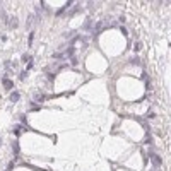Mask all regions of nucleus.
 Segmentation results:
<instances>
[{
	"instance_id": "nucleus-8",
	"label": "nucleus",
	"mask_w": 171,
	"mask_h": 171,
	"mask_svg": "<svg viewBox=\"0 0 171 171\" xmlns=\"http://www.w3.org/2000/svg\"><path fill=\"white\" fill-rule=\"evenodd\" d=\"M140 79H142L144 82H145V84H147V87H149V77H147V72H145V70H144L142 74H140Z\"/></svg>"
},
{
	"instance_id": "nucleus-17",
	"label": "nucleus",
	"mask_w": 171,
	"mask_h": 171,
	"mask_svg": "<svg viewBox=\"0 0 171 171\" xmlns=\"http://www.w3.org/2000/svg\"><path fill=\"white\" fill-rule=\"evenodd\" d=\"M132 63H133V65H137V63H139V57H133V58H132Z\"/></svg>"
},
{
	"instance_id": "nucleus-19",
	"label": "nucleus",
	"mask_w": 171,
	"mask_h": 171,
	"mask_svg": "<svg viewBox=\"0 0 171 171\" xmlns=\"http://www.w3.org/2000/svg\"><path fill=\"white\" fill-rule=\"evenodd\" d=\"M31 68H33V62H29V63H28V67H26V72H28V70H31Z\"/></svg>"
},
{
	"instance_id": "nucleus-9",
	"label": "nucleus",
	"mask_w": 171,
	"mask_h": 171,
	"mask_svg": "<svg viewBox=\"0 0 171 171\" xmlns=\"http://www.w3.org/2000/svg\"><path fill=\"white\" fill-rule=\"evenodd\" d=\"M33 41H34V33L31 31V33H29V38H28V46L33 45Z\"/></svg>"
},
{
	"instance_id": "nucleus-10",
	"label": "nucleus",
	"mask_w": 171,
	"mask_h": 171,
	"mask_svg": "<svg viewBox=\"0 0 171 171\" xmlns=\"http://www.w3.org/2000/svg\"><path fill=\"white\" fill-rule=\"evenodd\" d=\"M41 106L40 104H36V103H31V111H40Z\"/></svg>"
},
{
	"instance_id": "nucleus-4",
	"label": "nucleus",
	"mask_w": 171,
	"mask_h": 171,
	"mask_svg": "<svg viewBox=\"0 0 171 171\" xmlns=\"http://www.w3.org/2000/svg\"><path fill=\"white\" fill-rule=\"evenodd\" d=\"M9 99H10L12 103H17L19 99H21V94H19L17 91H12V92H10V96H9Z\"/></svg>"
},
{
	"instance_id": "nucleus-5",
	"label": "nucleus",
	"mask_w": 171,
	"mask_h": 171,
	"mask_svg": "<svg viewBox=\"0 0 171 171\" xmlns=\"http://www.w3.org/2000/svg\"><path fill=\"white\" fill-rule=\"evenodd\" d=\"M33 21H36V19H34V14H29V16H28V21H26V28H28V29H31Z\"/></svg>"
},
{
	"instance_id": "nucleus-7",
	"label": "nucleus",
	"mask_w": 171,
	"mask_h": 171,
	"mask_svg": "<svg viewBox=\"0 0 171 171\" xmlns=\"http://www.w3.org/2000/svg\"><path fill=\"white\" fill-rule=\"evenodd\" d=\"M7 24H10V28H12V29H16V28H17V19H16V17H9Z\"/></svg>"
},
{
	"instance_id": "nucleus-13",
	"label": "nucleus",
	"mask_w": 171,
	"mask_h": 171,
	"mask_svg": "<svg viewBox=\"0 0 171 171\" xmlns=\"http://www.w3.org/2000/svg\"><path fill=\"white\" fill-rule=\"evenodd\" d=\"M36 101H38V103H43V101H45V96H43V94H38V96H36Z\"/></svg>"
},
{
	"instance_id": "nucleus-16",
	"label": "nucleus",
	"mask_w": 171,
	"mask_h": 171,
	"mask_svg": "<svg viewBox=\"0 0 171 171\" xmlns=\"http://www.w3.org/2000/svg\"><path fill=\"white\" fill-rule=\"evenodd\" d=\"M53 58H65V55H63V53H55V55H53Z\"/></svg>"
},
{
	"instance_id": "nucleus-1",
	"label": "nucleus",
	"mask_w": 171,
	"mask_h": 171,
	"mask_svg": "<svg viewBox=\"0 0 171 171\" xmlns=\"http://www.w3.org/2000/svg\"><path fill=\"white\" fill-rule=\"evenodd\" d=\"M151 161H152V164L156 166V168H159V166L163 164V159H161V156H157V154H151Z\"/></svg>"
},
{
	"instance_id": "nucleus-12",
	"label": "nucleus",
	"mask_w": 171,
	"mask_h": 171,
	"mask_svg": "<svg viewBox=\"0 0 171 171\" xmlns=\"http://www.w3.org/2000/svg\"><path fill=\"white\" fill-rule=\"evenodd\" d=\"M79 10H80V7H79V5H77V7H74V9L70 10V14H68V16H74V14H77Z\"/></svg>"
},
{
	"instance_id": "nucleus-18",
	"label": "nucleus",
	"mask_w": 171,
	"mask_h": 171,
	"mask_svg": "<svg viewBox=\"0 0 171 171\" xmlns=\"http://www.w3.org/2000/svg\"><path fill=\"white\" fill-rule=\"evenodd\" d=\"M26 75H28V72H22V74H19V79H26Z\"/></svg>"
},
{
	"instance_id": "nucleus-15",
	"label": "nucleus",
	"mask_w": 171,
	"mask_h": 171,
	"mask_svg": "<svg viewBox=\"0 0 171 171\" xmlns=\"http://www.w3.org/2000/svg\"><path fill=\"white\" fill-rule=\"evenodd\" d=\"M140 48H142L140 43H135V45H133V50H135V51H140Z\"/></svg>"
},
{
	"instance_id": "nucleus-3",
	"label": "nucleus",
	"mask_w": 171,
	"mask_h": 171,
	"mask_svg": "<svg viewBox=\"0 0 171 171\" xmlns=\"http://www.w3.org/2000/svg\"><path fill=\"white\" fill-rule=\"evenodd\" d=\"M92 28H94L92 21H91V19H86V22H84V26H82V29H84L86 33H87V31H92Z\"/></svg>"
},
{
	"instance_id": "nucleus-11",
	"label": "nucleus",
	"mask_w": 171,
	"mask_h": 171,
	"mask_svg": "<svg viewBox=\"0 0 171 171\" xmlns=\"http://www.w3.org/2000/svg\"><path fill=\"white\" fill-rule=\"evenodd\" d=\"M21 60H22V62H31V57H29V53H24V55H22V57H21Z\"/></svg>"
},
{
	"instance_id": "nucleus-2",
	"label": "nucleus",
	"mask_w": 171,
	"mask_h": 171,
	"mask_svg": "<svg viewBox=\"0 0 171 171\" xmlns=\"http://www.w3.org/2000/svg\"><path fill=\"white\" fill-rule=\"evenodd\" d=\"M2 84H4V87H5L7 91H10L12 87H14V82H12L10 79H7V77H4V79H2Z\"/></svg>"
},
{
	"instance_id": "nucleus-14",
	"label": "nucleus",
	"mask_w": 171,
	"mask_h": 171,
	"mask_svg": "<svg viewBox=\"0 0 171 171\" xmlns=\"http://www.w3.org/2000/svg\"><path fill=\"white\" fill-rule=\"evenodd\" d=\"M151 140H152V139H151V133L147 132V133H145V140H144V142H145V144H151Z\"/></svg>"
},
{
	"instance_id": "nucleus-6",
	"label": "nucleus",
	"mask_w": 171,
	"mask_h": 171,
	"mask_svg": "<svg viewBox=\"0 0 171 171\" xmlns=\"http://www.w3.org/2000/svg\"><path fill=\"white\" fill-rule=\"evenodd\" d=\"M101 29H106V22H103V21H99V22L96 24V26H94V29H92V31H101Z\"/></svg>"
},
{
	"instance_id": "nucleus-20",
	"label": "nucleus",
	"mask_w": 171,
	"mask_h": 171,
	"mask_svg": "<svg viewBox=\"0 0 171 171\" xmlns=\"http://www.w3.org/2000/svg\"><path fill=\"white\" fill-rule=\"evenodd\" d=\"M7 171H9V169H7Z\"/></svg>"
}]
</instances>
